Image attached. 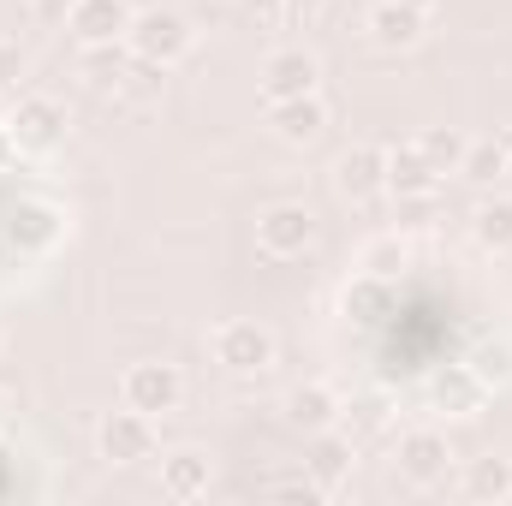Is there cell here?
Here are the masks:
<instances>
[{"mask_svg":"<svg viewBox=\"0 0 512 506\" xmlns=\"http://www.w3.org/2000/svg\"><path fill=\"white\" fill-rule=\"evenodd\" d=\"M126 48H131V60H149V66L167 72V66H179V60L197 48V30H191V18L173 12V6H143L126 30Z\"/></svg>","mask_w":512,"mask_h":506,"instance_id":"obj_1","label":"cell"},{"mask_svg":"<svg viewBox=\"0 0 512 506\" xmlns=\"http://www.w3.org/2000/svg\"><path fill=\"white\" fill-rule=\"evenodd\" d=\"M274 352H280L274 328H262L251 316H227V322L209 328V358H215L227 376H262V370L274 364Z\"/></svg>","mask_w":512,"mask_h":506,"instance_id":"obj_2","label":"cell"},{"mask_svg":"<svg viewBox=\"0 0 512 506\" xmlns=\"http://www.w3.org/2000/svg\"><path fill=\"white\" fill-rule=\"evenodd\" d=\"M72 239V215L54 197H18L6 215V245L18 256H54Z\"/></svg>","mask_w":512,"mask_h":506,"instance_id":"obj_3","label":"cell"},{"mask_svg":"<svg viewBox=\"0 0 512 506\" xmlns=\"http://www.w3.org/2000/svg\"><path fill=\"white\" fill-rule=\"evenodd\" d=\"M120 405L143 411V417H173L185 405V376L179 364H161V358H143L120 376Z\"/></svg>","mask_w":512,"mask_h":506,"instance_id":"obj_4","label":"cell"},{"mask_svg":"<svg viewBox=\"0 0 512 506\" xmlns=\"http://www.w3.org/2000/svg\"><path fill=\"white\" fill-rule=\"evenodd\" d=\"M6 137H12V149H24V155H48V149L66 143V108H60L54 96H36V90H30V96L12 102Z\"/></svg>","mask_w":512,"mask_h":506,"instance_id":"obj_5","label":"cell"},{"mask_svg":"<svg viewBox=\"0 0 512 506\" xmlns=\"http://www.w3.org/2000/svg\"><path fill=\"white\" fill-rule=\"evenodd\" d=\"M316 233H322V221H316L304 203H274V209L256 215V251L274 256V262L304 256L310 245H316Z\"/></svg>","mask_w":512,"mask_h":506,"instance_id":"obj_6","label":"cell"},{"mask_svg":"<svg viewBox=\"0 0 512 506\" xmlns=\"http://www.w3.org/2000/svg\"><path fill=\"white\" fill-rule=\"evenodd\" d=\"M393 465H399V477H405L411 489H435V483L453 471V441H447L441 429L417 423V429H405V435H399Z\"/></svg>","mask_w":512,"mask_h":506,"instance_id":"obj_7","label":"cell"},{"mask_svg":"<svg viewBox=\"0 0 512 506\" xmlns=\"http://www.w3.org/2000/svg\"><path fill=\"white\" fill-rule=\"evenodd\" d=\"M96 453L108 459V465H143V459H155V417H143V411H108L102 423H96Z\"/></svg>","mask_w":512,"mask_h":506,"instance_id":"obj_8","label":"cell"},{"mask_svg":"<svg viewBox=\"0 0 512 506\" xmlns=\"http://www.w3.org/2000/svg\"><path fill=\"white\" fill-rule=\"evenodd\" d=\"M131 18H137L131 0H72L66 6V30L78 48H120Z\"/></svg>","mask_w":512,"mask_h":506,"instance_id":"obj_9","label":"cell"},{"mask_svg":"<svg viewBox=\"0 0 512 506\" xmlns=\"http://www.w3.org/2000/svg\"><path fill=\"white\" fill-rule=\"evenodd\" d=\"M334 191L340 203H376L387 197V149L382 143H352L334 155Z\"/></svg>","mask_w":512,"mask_h":506,"instance_id":"obj_10","label":"cell"},{"mask_svg":"<svg viewBox=\"0 0 512 506\" xmlns=\"http://www.w3.org/2000/svg\"><path fill=\"white\" fill-rule=\"evenodd\" d=\"M322 90V60L310 48H274L262 60V102H292Z\"/></svg>","mask_w":512,"mask_h":506,"instance_id":"obj_11","label":"cell"},{"mask_svg":"<svg viewBox=\"0 0 512 506\" xmlns=\"http://www.w3.org/2000/svg\"><path fill=\"white\" fill-rule=\"evenodd\" d=\"M393 310H399V292H393V280L382 274H352L346 286H340V316L352 322V328H370V334H382L387 322H393Z\"/></svg>","mask_w":512,"mask_h":506,"instance_id":"obj_12","label":"cell"},{"mask_svg":"<svg viewBox=\"0 0 512 506\" xmlns=\"http://www.w3.org/2000/svg\"><path fill=\"white\" fill-rule=\"evenodd\" d=\"M441 167L417 149V143H393L387 149V197H399V203H423V197H435L441 191Z\"/></svg>","mask_w":512,"mask_h":506,"instance_id":"obj_13","label":"cell"},{"mask_svg":"<svg viewBox=\"0 0 512 506\" xmlns=\"http://www.w3.org/2000/svg\"><path fill=\"white\" fill-rule=\"evenodd\" d=\"M364 30H370V42H376V48L405 54V48H417V42H423L429 12H417V6H405V0H376V6H370V18H364Z\"/></svg>","mask_w":512,"mask_h":506,"instance_id":"obj_14","label":"cell"},{"mask_svg":"<svg viewBox=\"0 0 512 506\" xmlns=\"http://www.w3.org/2000/svg\"><path fill=\"white\" fill-rule=\"evenodd\" d=\"M268 126L286 149H310L322 131H328V102L322 90L316 96H292V102H268Z\"/></svg>","mask_w":512,"mask_h":506,"instance_id":"obj_15","label":"cell"},{"mask_svg":"<svg viewBox=\"0 0 512 506\" xmlns=\"http://www.w3.org/2000/svg\"><path fill=\"white\" fill-rule=\"evenodd\" d=\"M489 393H495V387L477 376L471 364H447V370H435V376H429V405H435V411H447V417H477Z\"/></svg>","mask_w":512,"mask_h":506,"instance_id":"obj_16","label":"cell"},{"mask_svg":"<svg viewBox=\"0 0 512 506\" xmlns=\"http://www.w3.org/2000/svg\"><path fill=\"white\" fill-rule=\"evenodd\" d=\"M215 489V465L203 447H173L161 453V495L167 501H203Z\"/></svg>","mask_w":512,"mask_h":506,"instance_id":"obj_17","label":"cell"},{"mask_svg":"<svg viewBox=\"0 0 512 506\" xmlns=\"http://www.w3.org/2000/svg\"><path fill=\"white\" fill-rule=\"evenodd\" d=\"M340 393L328 387V381H298L292 393H286V423L292 429H304V435H322V429H340Z\"/></svg>","mask_w":512,"mask_h":506,"instance_id":"obj_18","label":"cell"},{"mask_svg":"<svg viewBox=\"0 0 512 506\" xmlns=\"http://www.w3.org/2000/svg\"><path fill=\"white\" fill-rule=\"evenodd\" d=\"M352 465H358V447H352V435H340V429H322L316 447H310V459H304V471H310V483H316L322 495H334V489L352 477Z\"/></svg>","mask_w":512,"mask_h":506,"instance_id":"obj_19","label":"cell"},{"mask_svg":"<svg viewBox=\"0 0 512 506\" xmlns=\"http://www.w3.org/2000/svg\"><path fill=\"white\" fill-rule=\"evenodd\" d=\"M471 239H477V251H489V256L512 251V191H489L471 209Z\"/></svg>","mask_w":512,"mask_h":506,"instance_id":"obj_20","label":"cell"},{"mask_svg":"<svg viewBox=\"0 0 512 506\" xmlns=\"http://www.w3.org/2000/svg\"><path fill=\"white\" fill-rule=\"evenodd\" d=\"M507 161H512V137H471V143H465V161H459V173H465L471 185L495 191V185L507 179Z\"/></svg>","mask_w":512,"mask_h":506,"instance_id":"obj_21","label":"cell"},{"mask_svg":"<svg viewBox=\"0 0 512 506\" xmlns=\"http://www.w3.org/2000/svg\"><path fill=\"white\" fill-rule=\"evenodd\" d=\"M465 495H471V501H512V459H501V453L471 459V471H465Z\"/></svg>","mask_w":512,"mask_h":506,"instance_id":"obj_22","label":"cell"},{"mask_svg":"<svg viewBox=\"0 0 512 506\" xmlns=\"http://www.w3.org/2000/svg\"><path fill=\"white\" fill-rule=\"evenodd\" d=\"M405 262H411V245H405L399 233H376V239H364V251H358V268H364V274H382V280H399Z\"/></svg>","mask_w":512,"mask_h":506,"instance_id":"obj_23","label":"cell"},{"mask_svg":"<svg viewBox=\"0 0 512 506\" xmlns=\"http://www.w3.org/2000/svg\"><path fill=\"white\" fill-rule=\"evenodd\" d=\"M465 143H471V137H465V131H453V126H429L423 137H417V149H423V155H429L441 173H459V161H465Z\"/></svg>","mask_w":512,"mask_h":506,"instance_id":"obj_24","label":"cell"},{"mask_svg":"<svg viewBox=\"0 0 512 506\" xmlns=\"http://www.w3.org/2000/svg\"><path fill=\"white\" fill-rule=\"evenodd\" d=\"M465 364L489 381V387H507V381H512V340H483Z\"/></svg>","mask_w":512,"mask_h":506,"instance_id":"obj_25","label":"cell"},{"mask_svg":"<svg viewBox=\"0 0 512 506\" xmlns=\"http://www.w3.org/2000/svg\"><path fill=\"white\" fill-rule=\"evenodd\" d=\"M239 6H245V18H256V30H274L286 18V0H239Z\"/></svg>","mask_w":512,"mask_h":506,"instance_id":"obj_26","label":"cell"},{"mask_svg":"<svg viewBox=\"0 0 512 506\" xmlns=\"http://www.w3.org/2000/svg\"><path fill=\"white\" fill-rule=\"evenodd\" d=\"M18 72H24V54L12 42H0V84H18Z\"/></svg>","mask_w":512,"mask_h":506,"instance_id":"obj_27","label":"cell"},{"mask_svg":"<svg viewBox=\"0 0 512 506\" xmlns=\"http://www.w3.org/2000/svg\"><path fill=\"white\" fill-rule=\"evenodd\" d=\"M322 6H328V0H286V18H292V24H310Z\"/></svg>","mask_w":512,"mask_h":506,"instance_id":"obj_28","label":"cell"},{"mask_svg":"<svg viewBox=\"0 0 512 506\" xmlns=\"http://www.w3.org/2000/svg\"><path fill=\"white\" fill-rule=\"evenodd\" d=\"M6 417H12V393L0 387V429H6Z\"/></svg>","mask_w":512,"mask_h":506,"instance_id":"obj_29","label":"cell"},{"mask_svg":"<svg viewBox=\"0 0 512 506\" xmlns=\"http://www.w3.org/2000/svg\"><path fill=\"white\" fill-rule=\"evenodd\" d=\"M6 155H12V137H6V126H0V161H6Z\"/></svg>","mask_w":512,"mask_h":506,"instance_id":"obj_30","label":"cell"},{"mask_svg":"<svg viewBox=\"0 0 512 506\" xmlns=\"http://www.w3.org/2000/svg\"><path fill=\"white\" fill-rule=\"evenodd\" d=\"M405 6H417V12H435V0H405Z\"/></svg>","mask_w":512,"mask_h":506,"instance_id":"obj_31","label":"cell"},{"mask_svg":"<svg viewBox=\"0 0 512 506\" xmlns=\"http://www.w3.org/2000/svg\"><path fill=\"white\" fill-rule=\"evenodd\" d=\"M501 185H507V191H512V161H507V179H501Z\"/></svg>","mask_w":512,"mask_h":506,"instance_id":"obj_32","label":"cell"},{"mask_svg":"<svg viewBox=\"0 0 512 506\" xmlns=\"http://www.w3.org/2000/svg\"><path fill=\"white\" fill-rule=\"evenodd\" d=\"M0 352H6V328H0Z\"/></svg>","mask_w":512,"mask_h":506,"instance_id":"obj_33","label":"cell"}]
</instances>
